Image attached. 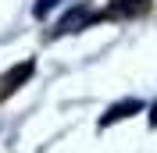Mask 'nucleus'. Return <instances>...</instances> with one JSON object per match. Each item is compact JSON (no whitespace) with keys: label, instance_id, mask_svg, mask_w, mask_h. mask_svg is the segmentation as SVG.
<instances>
[{"label":"nucleus","instance_id":"423d86ee","mask_svg":"<svg viewBox=\"0 0 157 153\" xmlns=\"http://www.w3.org/2000/svg\"><path fill=\"white\" fill-rule=\"evenodd\" d=\"M150 125L157 128V100H154V107H150Z\"/></svg>","mask_w":157,"mask_h":153},{"label":"nucleus","instance_id":"f03ea898","mask_svg":"<svg viewBox=\"0 0 157 153\" xmlns=\"http://www.w3.org/2000/svg\"><path fill=\"white\" fill-rule=\"evenodd\" d=\"M93 21H100V11H89L86 4H78V7H71L68 14L57 21L54 36H71V32H82V29H89Z\"/></svg>","mask_w":157,"mask_h":153},{"label":"nucleus","instance_id":"7ed1b4c3","mask_svg":"<svg viewBox=\"0 0 157 153\" xmlns=\"http://www.w3.org/2000/svg\"><path fill=\"white\" fill-rule=\"evenodd\" d=\"M132 114H143V100H136V96H128V100H118V103H111L104 114H100V128H111V125L125 121V118Z\"/></svg>","mask_w":157,"mask_h":153},{"label":"nucleus","instance_id":"39448f33","mask_svg":"<svg viewBox=\"0 0 157 153\" xmlns=\"http://www.w3.org/2000/svg\"><path fill=\"white\" fill-rule=\"evenodd\" d=\"M61 0H36V4H32V14H36V18H47V11L50 7H57Z\"/></svg>","mask_w":157,"mask_h":153},{"label":"nucleus","instance_id":"20e7f679","mask_svg":"<svg viewBox=\"0 0 157 153\" xmlns=\"http://www.w3.org/2000/svg\"><path fill=\"white\" fill-rule=\"evenodd\" d=\"M154 7V0H111L107 7L100 11V18H139Z\"/></svg>","mask_w":157,"mask_h":153},{"label":"nucleus","instance_id":"f257e3e1","mask_svg":"<svg viewBox=\"0 0 157 153\" xmlns=\"http://www.w3.org/2000/svg\"><path fill=\"white\" fill-rule=\"evenodd\" d=\"M32 71H36V61H32V57L18 61V64H11L4 75H0V103H4V100H11V96L18 93V89L32 78Z\"/></svg>","mask_w":157,"mask_h":153}]
</instances>
